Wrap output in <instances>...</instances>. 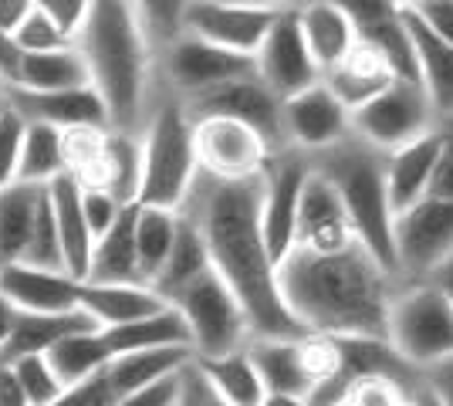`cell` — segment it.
<instances>
[{
  "label": "cell",
  "instance_id": "6da1fadb",
  "mask_svg": "<svg viewBox=\"0 0 453 406\" xmlns=\"http://www.w3.org/2000/svg\"><path fill=\"white\" fill-rule=\"evenodd\" d=\"M265 173L220 180L200 173L180 211L200 227L210 264L241 298L254 335H308L288 311L278 285V261L261 227Z\"/></svg>",
  "mask_w": 453,
  "mask_h": 406
},
{
  "label": "cell",
  "instance_id": "7a4b0ae2",
  "mask_svg": "<svg viewBox=\"0 0 453 406\" xmlns=\"http://www.w3.org/2000/svg\"><path fill=\"white\" fill-rule=\"evenodd\" d=\"M278 285L284 305L304 332L389 339V309L403 281L356 241L332 254L295 248L278 264Z\"/></svg>",
  "mask_w": 453,
  "mask_h": 406
},
{
  "label": "cell",
  "instance_id": "3957f363",
  "mask_svg": "<svg viewBox=\"0 0 453 406\" xmlns=\"http://www.w3.org/2000/svg\"><path fill=\"white\" fill-rule=\"evenodd\" d=\"M75 48L88 65L92 85L105 98L109 126L142 133L152 102L159 96L156 48L135 18L129 0H92V11L78 27Z\"/></svg>",
  "mask_w": 453,
  "mask_h": 406
},
{
  "label": "cell",
  "instance_id": "277c9868",
  "mask_svg": "<svg viewBox=\"0 0 453 406\" xmlns=\"http://www.w3.org/2000/svg\"><path fill=\"white\" fill-rule=\"evenodd\" d=\"M311 166L321 176H328L332 187L339 190L362 244L396 271V248H393L396 211L389 200V153L352 133L335 146L311 153Z\"/></svg>",
  "mask_w": 453,
  "mask_h": 406
},
{
  "label": "cell",
  "instance_id": "5b68a950",
  "mask_svg": "<svg viewBox=\"0 0 453 406\" xmlns=\"http://www.w3.org/2000/svg\"><path fill=\"white\" fill-rule=\"evenodd\" d=\"M139 139H142L139 203L180 211L200 176V159H196L193 116H189L187 102L163 81H159V96L152 102Z\"/></svg>",
  "mask_w": 453,
  "mask_h": 406
},
{
  "label": "cell",
  "instance_id": "8992f818",
  "mask_svg": "<svg viewBox=\"0 0 453 406\" xmlns=\"http://www.w3.org/2000/svg\"><path fill=\"white\" fill-rule=\"evenodd\" d=\"M389 346L419 372L453 356V305L434 281H403L389 309Z\"/></svg>",
  "mask_w": 453,
  "mask_h": 406
},
{
  "label": "cell",
  "instance_id": "52a82bcc",
  "mask_svg": "<svg viewBox=\"0 0 453 406\" xmlns=\"http://www.w3.org/2000/svg\"><path fill=\"white\" fill-rule=\"evenodd\" d=\"M170 305L183 311L196 356H224L234 349H244L254 335L241 298L217 274L213 264L200 271L180 291H173Z\"/></svg>",
  "mask_w": 453,
  "mask_h": 406
},
{
  "label": "cell",
  "instance_id": "ba28073f",
  "mask_svg": "<svg viewBox=\"0 0 453 406\" xmlns=\"http://www.w3.org/2000/svg\"><path fill=\"white\" fill-rule=\"evenodd\" d=\"M399 281H426L447 257H453V200L423 196L396 213L393 227Z\"/></svg>",
  "mask_w": 453,
  "mask_h": 406
},
{
  "label": "cell",
  "instance_id": "9c48e42d",
  "mask_svg": "<svg viewBox=\"0 0 453 406\" xmlns=\"http://www.w3.org/2000/svg\"><path fill=\"white\" fill-rule=\"evenodd\" d=\"M156 68H159V81L173 88L180 98H193L224 85V81L257 72L254 55L230 51L224 44H213V41L189 34V31H183L180 38L170 41L156 55Z\"/></svg>",
  "mask_w": 453,
  "mask_h": 406
},
{
  "label": "cell",
  "instance_id": "30bf717a",
  "mask_svg": "<svg viewBox=\"0 0 453 406\" xmlns=\"http://www.w3.org/2000/svg\"><path fill=\"white\" fill-rule=\"evenodd\" d=\"M434 126V102L426 96L423 81H410V78H396L386 92H379L352 112V133L386 153L426 135Z\"/></svg>",
  "mask_w": 453,
  "mask_h": 406
},
{
  "label": "cell",
  "instance_id": "8fae6325",
  "mask_svg": "<svg viewBox=\"0 0 453 406\" xmlns=\"http://www.w3.org/2000/svg\"><path fill=\"white\" fill-rule=\"evenodd\" d=\"M193 142H196L200 173L220 176V180L261 176L274 156V146L254 126L230 116H196Z\"/></svg>",
  "mask_w": 453,
  "mask_h": 406
},
{
  "label": "cell",
  "instance_id": "7c38bea8",
  "mask_svg": "<svg viewBox=\"0 0 453 406\" xmlns=\"http://www.w3.org/2000/svg\"><path fill=\"white\" fill-rule=\"evenodd\" d=\"M189 109V116H230L241 119L247 126H254L257 133L265 135L267 142L278 149H288V133H284V98L267 88L261 75H244L224 81L210 92H200L193 98H183Z\"/></svg>",
  "mask_w": 453,
  "mask_h": 406
},
{
  "label": "cell",
  "instance_id": "4fadbf2b",
  "mask_svg": "<svg viewBox=\"0 0 453 406\" xmlns=\"http://www.w3.org/2000/svg\"><path fill=\"white\" fill-rule=\"evenodd\" d=\"M311 176V156L302 149H281L271 156L265 170V207H261V227H265L267 248L281 264L295 251L298 234V207H302L304 183Z\"/></svg>",
  "mask_w": 453,
  "mask_h": 406
},
{
  "label": "cell",
  "instance_id": "5bb4252c",
  "mask_svg": "<svg viewBox=\"0 0 453 406\" xmlns=\"http://www.w3.org/2000/svg\"><path fill=\"white\" fill-rule=\"evenodd\" d=\"M254 65H257L261 81L267 88H274L281 98L298 96L304 88H311L315 81H321V65L315 61L308 41H304L298 4L284 7L274 18L267 38L261 41V48L254 55Z\"/></svg>",
  "mask_w": 453,
  "mask_h": 406
},
{
  "label": "cell",
  "instance_id": "9a60e30c",
  "mask_svg": "<svg viewBox=\"0 0 453 406\" xmlns=\"http://www.w3.org/2000/svg\"><path fill=\"white\" fill-rule=\"evenodd\" d=\"M284 133L291 149L311 156L352 135V109L325 81H315L311 88L284 98Z\"/></svg>",
  "mask_w": 453,
  "mask_h": 406
},
{
  "label": "cell",
  "instance_id": "2e32d148",
  "mask_svg": "<svg viewBox=\"0 0 453 406\" xmlns=\"http://www.w3.org/2000/svg\"><path fill=\"white\" fill-rule=\"evenodd\" d=\"M281 11L250 7V4H230V0H189L187 31L213 41V44H224L230 51L257 55L261 41L267 38L271 24Z\"/></svg>",
  "mask_w": 453,
  "mask_h": 406
},
{
  "label": "cell",
  "instance_id": "e0dca14e",
  "mask_svg": "<svg viewBox=\"0 0 453 406\" xmlns=\"http://www.w3.org/2000/svg\"><path fill=\"white\" fill-rule=\"evenodd\" d=\"M356 241H359V234H356V224H352V217H349L345 203H342L339 190L332 187L328 176H321L311 166V176H308L302 194V207H298L295 248L332 254L352 248Z\"/></svg>",
  "mask_w": 453,
  "mask_h": 406
},
{
  "label": "cell",
  "instance_id": "ac0fdd59",
  "mask_svg": "<svg viewBox=\"0 0 453 406\" xmlns=\"http://www.w3.org/2000/svg\"><path fill=\"white\" fill-rule=\"evenodd\" d=\"M0 291L20 311H72L81 305V281L75 274L31 261L0 264Z\"/></svg>",
  "mask_w": 453,
  "mask_h": 406
},
{
  "label": "cell",
  "instance_id": "d6986e66",
  "mask_svg": "<svg viewBox=\"0 0 453 406\" xmlns=\"http://www.w3.org/2000/svg\"><path fill=\"white\" fill-rule=\"evenodd\" d=\"M11 105L31 122H48L55 129H78V126H109L105 98L95 85L58 88V92H31L11 85Z\"/></svg>",
  "mask_w": 453,
  "mask_h": 406
},
{
  "label": "cell",
  "instance_id": "ffe728a7",
  "mask_svg": "<svg viewBox=\"0 0 453 406\" xmlns=\"http://www.w3.org/2000/svg\"><path fill=\"white\" fill-rule=\"evenodd\" d=\"M396 78H399V72L393 68V61L386 58V51H379L372 41L359 38L356 48H352L339 65H332V68L321 75V81L356 112L369 98H376L379 92H386Z\"/></svg>",
  "mask_w": 453,
  "mask_h": 406
},
{
  "label": "cell",
  "instance_id": "44dd1931",
  "mask_svg": "<svg viewBox=\"0 0 453 406\" xmlns=\"http://www.w3.org/2000/svg\"><path fill=\"white\" fill-rule=\"evenodd\" d=\"M247 352L265 379L267 393H291V396H311L315 379L304 366L302 335H250Z\"/></svg>",
  "mask_w": 453,
  "mask_h": 406
},
{
  "label": "cell",
  "instance_id": "7402d4cb",
  "mask_svg": "<svg viewBox=\"0 0 453 406\" xmlns=\"http://www.w3.org/2000/svg\"><path fill=\"white\" fill-rule=\"evenodd\" d=\"M81 309L92 311V318L102 329H112V326L150 318L156 311L170 309V302L146 281H126V285L81 281Z\"/></svg>",
  "mask_w": 453,
  "mask_h": 406
},
{
  "label": "cell",
  "instance_id": "603a6c76",
  "mask_svg": "<svg viewBox=\"0 0 453 406\" xmlns=\"http://www.w3.org/2000/svg\"><path fill=\"white\" fill-rule=\"evenodd\" d=\"M88 329H102V326L92 318V311L81 309V305L72 311H20L7 346L0 349V363H14L20 356L48 352L65 335H75V332Z\"/></svg>",
  "mask_w": 453,
  "mask_h": 406
},
{
  "label": "cell",
  "instance_id": "cb8c5ba5",
  "mask_svg": "<svg viewBox=\"0 0 453 406\" xmlns=\"http://www.w3.org/2000/svg\"><path fill=\"white\" fill-rule=\"evenodd\" d=\"M196 359L193 346H159V349H135L122 352L105 366V379L115 396H129L135 389L152 387L159 379H170L183 372Z\"/></svg>",
  "mask_w": 453,
  "mask_h": 406
},
{
  "label": "cell",
  "instance_id": "d4e9b609",
  "mask_svg": "<svg viewBox=\"0 0 453 406\" xmlns=\"http://www.w3.org/2000/svg\"><path fill=\"white\" fill-rule=\"evenodd\" d=\"M298 18H302L304 41L311 48L315 61L321 65V75L339 65L359 41V31L352 18L342 11L335 0H302L298 4Z\"/></svg>",
  "mask_w": 453,
  "mask_h": 406
},
{
  "label": "cell",
  "instance_id": "484cf974",
  "mask_svg": "<svg viewBox=\"0 0 453 406\" xmlns=\"http://www.w3.org/2000/svg\"><path fill=\"white\" fill-rule=\"evenodd\" d=\"M436 153H440L436 126L426 135L389 153V200H393L396 213L413 207L416 200L430 196L436 176Z\"/></svg>",
  "mask_w": 453,
  "mask_h": 406
},
{
  "label": "cell",
  "instance_id": "4316f807",
  "mask_svg": "<svg viewBox=\"0 0 453 406\" xmlns=\"http://www.w3.org/2000/svg\"><path fill=\"white\" fill-rule=\"evenodd\" d=\"M51 190V203H55L58 231H61V248H65V268L75 274L78 281L88 278L95 251V234L85 220V207H81V187L72 176H58L55 183H48Z\"/></svg>",
  "mask_w": 453,
  "mask_h": 406
},
{
  "label": "cell",
  "instance_id": "83f0119b",
  "mask_svg": "<svg viewBox=\"0 0 453 406\" xmlns=\"http://www.w3.org/2000/svg\"><path fill=\"white\" fill-rule=\"evenodd\" d=\"M135 211H139V203H129L112 227L95 241L92 268H88L85 281H95V285L146 281L142 268H139V251H135Z\"/></svg>",
  "mask_w": 453,
  "mask_h": 406
},
{
  "label": "cell",
  "instance_id": "f1b7e54d",
  "mask_svg": "<svg viewBox=\"0 0 453 406\" xmlns=\"http://www.w3.org/2000/svg\"><path fill=\"white\" fill-rule=\"evenodd\" d=\"M44 194H48L44 183H24V180H14L11 187L0 190V264L24 261Z\"/></svg>",
  "mask_w": 453,
  "mask_h": 406
},
{
  "label": "cell",
  "instance_id": "f546056e",
  "mask_svg": "<svg viewBox=\"0 0 453 406\" xmlns=\"http://www.w3.org/2000/svg\"><path fill=\"white\" fill-rule=\"evenodd\" d=\"M14 85L31 88V92H58V88L92 85V75H88V65L75 44H65V48H51V51L20 55Z\"/></svg>",
  "mask_w": 453,
  "mask_h": 406
},
{
  "label": "cell",
  "instance_id": "4dcf8cb0",
  "mask_svg": "<svg viewBox=\"0 0 453 406\" xmlns=\"http://www.w3.org/2000/svg\"><path fill=\"white\" fill-rule=\"evenodd\" d=\"M196 366L230 406H261V400L267 396L265 379L254 366L247 346L224 352V356H196Z\"/></svg>",
  "mask_w": 453,
  "mask_h": 406
},
{
  "label": "cell",
  "instance_id": "1f68e13d",
  "mask_svg": "<svg viewBox=\"0 0 453 406\" xmlns=\"http://www.w3.org/2000/svg\"><path fill=\"white\" fill-rule=\"evenodd\" d=\"M406 24H410V38H413L416 48L419 81H423L426 96L434 102L436 119L453 116V44L430 34L410 11H406Z\"/></svg>",
  "mask_w": 453,
  "mask_h": 406
},
{
  "label": "cell",
  "instance_id": "d6a6232c",
  "mask_svg": "<svg viewBox=\"0 0 453 406\" xmlns=\"http://www.w3.org/2000/svg\"><path fill=\"white\" fill-rule=\"evenodd\" d=\"M44 356L51 359V366L58 369V376H61L65 387H75V383L92 379V376H98V372L115 359L112 346H109V339H105L102 329L65 335V339L55 342Z\"/></svg>",
  "mask_w": 453,
  "mask_h": 406
},
{
  "label": "cell",
  "instance_id": "836d02e7",
  "mask_svg": "<svg viewBox=\"0 0 453 406\" xmlns=\"http://www.w3.org/2000/svg\"><path fill=\"white\" fill-rule=\"evenodd\" d=\"M109 133L112 126H78L61 133L65 146V173L78 187H102L109 180Z\"/></svg>",
  "mask_w": 453,
  "mask_h": 406
},
{
  "label": "cell",
  "instance_id": "e575fe53",
  "mask_svg": "<svg viewBox=\"0 0 453 406\" xmlns=\"http://www.w3.org/2000/svg\"><path fill=\"white\" fill-rule=\"evenodd\" d=\"M115 356L122 352H135V349H159V346H193V335L183 318V311L170 305V309L156 311L150 318H139L129 326H112L102 329Z\"/></svg>",
  "mask_w": 453,
  "mask_h": 406
},
{
  "label": "cell",
  "instance_id": "d590c367",
  "mask_svg": "<svg viewBox=\"0 0 453 406\" xmlns=\"http://www.w3.org/2000/svg\"><path fill=\"white\" fill-rule=\"evenodd\" d=\"M176 231H180V211L139 203V211H135V251H139L142 278L150 285L159 278V271L170 257L173 244H176Z\"/></svg>",
  "mask_w": 453,
  "mask_h": 406
},
{
  "label": "cell",
  "instance_id": "8d00e7d4",
  "mask_svg": "<svg viewBox=\"0 0 453 406\" xmlns=\"http://www.w3.org/2000/svg\"><path fill=\"white\" fill-rule=\"evenodd\" d=\"M210 268V251H207V241L200 227L189 220L187 213L180 211V231H176V244H173L170 257L166 264L159 271V278L152 281V288L159 291L166 302H170L173 291H180L187 281H193L200 271Z\"/></svg>",
  "mask_w": 453,
  "mask_h": 406
},
{
  "label": "cell",
  "instance_id": "74e56055",
  "mask_svg": "<svg viewBox=\"0 0 453 406\" xmlns=\"http://www.w3.org/2000/svg\"><path fill=\"white\" fill-rule=\"evenodd\" d=\"M65 176V146H61V129L48 122H31L24 129V146H20L18 180L24 183H55Z\"/></svg>",
  "mask_w": 453,
  "mask_h": 406
},
{
  "label": "cell",
  "instance_id": "f35d334b",
  "mask_svg": "<svg viewBox=\"0 0 453 406\" xmlns=\"http://www.w3.org/2000/svg\"><path fill=\"white\" fill-rule=\"evenodd\" d=\"M423 376L393 372V369H369L359 372L342 396V406H399L413 396Z\"/></svg>",
  "mask_w": 453,
  "mask_h": 406
},
{
  "label": "cell",
  "instance_id": "ab89813d",
  "mask_svg": "<svg viewBox=\"0 0 453 406\" xmlns=\"http://www.w3.org/2000/svg\"><path fill=\"white\" fill-rule=\"evenodd\" d=\"M105 190L115 194L122 203H139L142 190V139L139 133H109V180Z\"/></svg>",
  "mask_w": 453,
  "mask_h": 406
},
{
  "label": "cell",
  "instance_id": "60d3db41",
  "mask_svg": "<svg viewBox=\"0 0 453 406\" xmlns=\"http://www.w3.org/2000/svg\"><path fill=\"white\" fill-rule=\"evenodd\" d=\"M129 4H133L135 18L142 20L156 51H163L170 41L187 31L189 0H129Z\"/></svg>",
  "mask_w": 453,
  "mask_h": 406
},
{
  "label": "cell",
  "instance_id": "b9f144b4",
  "mask_svg": "<svg viewBox=\"0 0 453 406\" xmlns=\"http://www.w3.org/2000/svg\"><path fill=\"white\" fill-rule=\"evenodd\" d=\"M14 372H18L20 387L27 393V400L31 406H48L55 403L58 396L65 393V383H61V376H58V369L51 366V359L44 356V352H35V356H20L11 363Z\"/></svg>",
  "mask_w": 453,
  "mask_h": 406
},
{
  "label": "cell",
  "instance_id": "7bdbcfd3",
  "mask_svg": "<svg viewBox=\"0 0 453 406\" xmlns=\"http://www.w3.org/2000/svg\"><path fill=\"white\" fill-rule=\"evenodd\" d=\"M18 55H31V51H51V48H65L75 44V38L58 24L51 14H44L41 7H35L27 18L20 20V27L11 34Z\"/></svg>",
  "mask_w": 453,
  "mask_h": 406
},
{
  "label": "cell",
  "instance_id": "ee69618b",
  "mask_svg": "<svg viewBox=\"0 0 453 406\" xmlns=\"http://www.w3.org/2000/svg\"><path fill=\"white\" fill-rule=\"evenodd\" d=\"M24 129H27V119L11 105V109L0 116V190L11 187V183L18 180Z\"/></svg>",
  "mask_w": 453,
  "mask_h": 406
},
{
  "label": "cell",
  "instance_id": "f6af8a7d",
  "mask_svg": "<svg viewBox=\"0 0 453 406\" xmlns=\"http://www.w3.org/2000/svg\"><path fill=\"white\" fill-rule=\"evenodd\" d=\"M81 207H85V220H88V227H92L95 241H98V237L122 217V211H126L129 203H122L119 196L109 194V190H102V187H88V190L81 187Z\"/></svg>",
  "mask_w": 453,
  "mask_h": 406
},
{
  "label": "cell",
  "instance_id": "bcb514c9",
  "mask_svg": "<svg viewBox=\"0 0 453 406\" xmlns=\"http://www.w3.org/2000/svg\"><path fill=\"white\" fill-rule=\"evenodd\" d=\"M119 400H122V396H115L112 393L109 379H105V369H102V372L92 376V379L68 387L55 403H48V406H115Z\"/></svg>",
  "mask_w": 453,
  "mask_h": 406
},
{
  "label": "cell",
  "instance_id": "7dc6e473",
  "mask_svg": "<svg viewBox=\"0 0 453 406\" xmlns=\"http://www.w3.org/2000/svg\"><path fill=\"white\" fill-rule=\"evenodd\" d=\"M173 406H230V403H226L217 389L210 387L207 376L200 372L196 359H193V363L180 372V393H176V403Z\"/></svg>",
  "mask_w": 453,
  "mask_h": 406
},
{
  "label": "cell",
  "instance_id": "c3c4849f",
  "mask_svg": "<svg viewBox=\"0 0 453 406\" xmlns=\"http://www.w3.org/2000/svg\"><path fill=\"white\" fill-rule=\"evenodd\" d=\"M436 139H440V153H436V176L430 194L453 200V116L436 119Z\"/></svg>",
  "mask_w": 453,
  "mask_h": 406
},
{
  "label": "cell",
  "instance_id": "681fc988",
  "mask_svg": "<svg viewBox=\"0 0 453 406\" xmlns=\"http://www.w3.org/2000/svg\"><path fill=\"white\" fill-rule=\"evenodd\" d=\"M430 34L453 44V0H419L413 7H406Z\"/></svg>",
  "mask_w": 453,
  "mask_h": 406
},
{
  "label": "cell",
  "instance_id": "f907efd6",
  "mask_svg": "<svg viewBox=\"0 0 453 406\" xmlns=\"http://www.w3.org/2000/svg\"><path fill=\"white\" fill-rule=\"evenodd\" d=\"M38 7L44 14H51V18L75 38L78 27L85 24L88 11H92V0H38Z\"/></svg>",
  "mask_w": 453,
  "mask_h": 406
},
{
  "label": "cell",
  "instance_id": "816d5d0a",
  "mask_svg": "<svg viewBox=\"0 0 453 406\" xmlns=\"http://www.w3.org/2000/svg\"><path fill=\"white\" fill-rule=\"evenodd\" d=\"M176 393H180V372L170 376V379L152 383V387L135 389L129 396H122L115 406H173L176 403Z\"/></svg>",
  "mask_w": 453,
  "mask_h": 406
},
{
  "label": "cell",
  "instance_id": "f5cc1de1",
  "mask_svg": "<svg viewBox=\"0 0 453 406\" xmlns=\"http://www.w3.org/2000/svg\"><path fill=\"white\" fill-rule=\"evenodd\" d=\"M419 376H423V387L430 389V396H434L436 403L453 406V356L440 359L434 366H426Z\"/></svg>",
  "mask_w": 453,
  "mask_h": 406
},
{
  "label": "cell",
  "instance_id": "db71d44e",
  "mask_svg": "<svg viewBox=\"0 0 453 406\" xmlns=\"http://www.w3.org/2000/svg\"><path fill=\"white\" fill-rule=\"evenodd\" d=\"M38 7V0H0V34H14L20 27V20L27 18Z\"/></svg>",
  "mask_w": 453,
  "mask_h": 406
},
{
  "label": "cell",
  "instance_id": "11a10c76",
  "mask_svg": "<svg viewBox=\"0 0 453 406\" xmlns=\"http://www.w3.org/2000/svg\"><path fill=\"white\" fill-rule=\"evenodd\" d=\"M0 406H31L11 363H0Z\"/></svg>",
  "mask_w": 453,
  "mask_h": 406
},
{
  "label": "cell",
  "instance_id": "9f6ffc18",
  "mask_svg": "<svg viewBox=\"0 0 453 406\" xmlns=\"http://www.w3.org/2000/svg\"><path fill=\"white\" fill-rule=\"evenodd\" d=\"M18 318H20V309L0 291V349L7 346V339H11V332L18 326Z\"/></svg>",
  "mask_w": 453,
  "mask_h": 406
},
{
  "label": "cell",
  "instance_id": "6f0895ef",
  "mask_svg": "<svg viewBox=\"0 0 453 406\" xmlns=\"http://www.w3.org/2000/svg\"><path fill=\"white\" fill-rule=\"evenodd\" d=\"M426 281H434L436 288L443 291V295L450 298V305H453V257H447V261H443V264H440V268H436Z\"/></svg>",
  "mask_w": 453,
  "mask_h": 406
},
{
  "label": "cell",
  "instance_id": "680465c9",
  "mask_svg": "<svg viewBox=\"0 0 453 406\" xmlns=\"http://www.w3.org/2000/svg\"><path fill=\"white\" fill-rule=\"evenodd\" d=\"M261 406H308L304 396H291V393H267Z\"/></svg>",
  "mask_w": 453,
  "mask_h": 406
},
{
  "label": "cell",
  "instance_id": "91938a15",
  "mask_svg": "<svg viewBox=\"0 0 453 406\" xmlns=\"http://www.w3.org/2000/svg\"><path fill=\"white\" fill-rule=\"evenodd\" d=\"M230 4H250V7H271V11H281V7H295L302 0H230Z\"/></svg>",
  "mask_w": 453,
  "mask_h": 406
},
{
  "label": "cell",
  "instance_id": "94428289",
  "mask_svg": "<svg viewBox=\"0 0 453 406\" xmlns=\"http://www.w3.org/2000/svg\"><path fill=\"white\" fill-rule=\"evenodd\" d=\"M11 109V81H7V75L0 72V116Z\"/></svg>",
  "mask_w": 453,
  "mask_h": 406
},
{
  "label": "cell",
  "instance_id": "6125c7cd",
  "mask_svg": "<svg viewBox=\"0 0 453 406\" xmlns=\"http://www.w3.org/2000/svg\"><path fill=\"white\" fill-rule=\"evenodd\" d=\"M416 396H419V406H440L434 396H430V389L423 387V383H419V389H416Z\"/></svg>",
  "mask_w": 453,
  "mask_h": 406
},
{
  "label": "cell",
  "instance_id": "be15d7a7",
  "mask_svg": "<svg viewBox=\"0 0 453 406\" xmlns=\"http://www.w3.org/2000/svg\"><path fill=\"white\" fill-rule=\"evenodd\" d=\"M399 406H419V396H416V393H413V396H410L406 403H399Z\"/></svg>",
  "mask_w": 453,
  "mask_h": 406
},
{
  "label": "cell",
  "instance_id": "e7e4bbea",
  "mask_svg": "<svg viewBox=\"0 0 453 406\" xmlns=\"http://www.w3.org/2000/svg\"><path fill=\"white\" fill-rule=\"evenodd\" d=\"M399 4H403V7H413V4H419V0H399Z\"/></svg>",
  "mask_w": 453,
  "mask_h": 406
},
{
  "label": "cell",
  "instance_id": "03108f58",
  "mask_svg": "<svg viewBox=\"0 0 453 406\" xmlns=\"http://www.w3.org/2000/svg\"><path fill=\"white\" fill-rule=\"evenodd\" d=\"M339 406H342V403H339Z\"/></svg>",
  "mask_w": 453,
  "mask_h": 406
}]
</instances>
